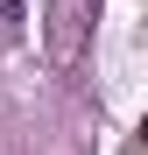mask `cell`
Segmentation results:
<instances>
[{
    "label": "cell",
    "instance_id": "6da1fadb",
    "mask_svg": "<svg viewBox=\"0 0 148 155\" xmlns=\"http://www.w3.org/2000/svg\"><path fill=\"white\" fill-rule=\"evenodd\" d=\"M28 14V0H0V21H21Z\"/></svg>",
    "mask_w": 148,
    "mask_h": 155
}]
</instances>
